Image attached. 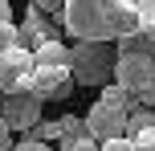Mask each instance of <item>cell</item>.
Instances as JSON below:
<instances>
[{"label":"cell","instance_id":"obj_2","mask_svg":"<svg viewBox=\"0 0 155 151\" xmlns=\"http://www.w3.org/2000/svg\"><path fill=\"white\" fill-rule=\"evenodd\" d=\"M118 65L114 41H74L70 45V74L78 86H110Z\"/></svg>","mask_w":155,"mask_h":151},{"label":"cell","instance_id":"obj_12","mask_svg":"<svg viewBox=\"0 0 155 151\" xmlns=\"http://www.w3.org/2000/svg\"><path fill=\"white\" fill-rule=\"evenodd\" d=\"M155 127V106H135L131 114H127V135H139V131Z\"/></svg>","mask_w":155,"mask_h":151},{"label":"cell","instance_id":"obj_5","mask_svg":"<svg viewBox=\"0 0 155 151\" xmlns=\"http://www.w3.org/2000/svg\"><path fill=\"white\" fill-rule=\"evenodd\" d=\"M86 131H90L98 143L127 135V110H123V106H110V102H102V98H98V102L90 106V114H86Z\"/></svg>","mask_w":155,"mask_h":151},{"label":"cell","instance_id":"obj_10","mask_svg":"<svg viewBox=\"0 0 155 151\" xmlns=\"http://www.w3.org/2000/svg\"><path fill=\"white\" fill-rule=\"evenodd\" d=\"M114 45H118V53H139V57H151L155 61V37H147V33H127Z\"/></svg>","mask_w":155,"mask_h":151},{"label":"cell","instance_id":"obj_9","mask_svg":"<svg viewBox=\"0 0 155 151\" xmlns=\"http://www.w3.org/2000/svg\"><path fill=\"white\" fill-rule=\"evenodd\" d=\"M33 65L37 70H70V49L61 41H45L41 49H33Z\"/></svg>","mask_w":155,"mask_h":151},{"label":"cell","instance_id":"obj_8","mask_svg":"<svg viewBox=\"0 0 155 151\" xmlns=\"http://www.w3.org/2000/svg\"><path fill=\"white\" fill-rule=\"evenodd\" d=\"M29 70H33V53H29V49H21V45L0 49V90H4V94H8Z\"/></svg>","mask_w":155,"mask_h":151},{"label":"cell","instance_id":"obj_15","mask_svg":"<svg viewBox=\"0 0 155 151\" xmlns=\"http://www.w3.org/2000/svg\"><path fill=\"white\" fill-rule=\"evenodd\" d=\"M33 4H37L41 12H49L53 21H61V12H65V0H33Z\"/></svg>","mask_w":155,"mask_h":151},{"label":"cell","instance_id":"obj_4","mask_svg":"<svg viewBox=\"0 0 155 151\" xmlns=\"http://www.w3.org/2000/svg\"><path fill=\"white\" fill-rule=\"evenodd\" d=\"M41 106H45V98H37V94H16V90H12V94H0V119H4L16 135H25L29 127L41 123Z\"/></svg>","mask_w":155,"mask_h":151},{"label":"cell","instance_id":"obj_19","mask_svg":"<svg viewBox=\"0 0 155 151\" xmlns=\"http://www.w3.org/2000/svg\"><path fill=\"white\" fill-rule=\"evenodd\" d=\"M0 21H12V0H0Z\"/></svg>","mask_w":155,"mask_h":151},{"label":"cell","instance_id":"obj_17","mask_svg":"<svg viewBox=\"0 0 155 151\" xmlns=\"http://www.w3.org/2000/svg\"><path fill=\"white\" fill-rule=\"evenodd\" d=\"M135 98H139V106H155V86H147V90H139V94H135Z\"/></svg>","mask_w":155,"mask_h":151},{"label":"cell","instance_id":"obj_21","mask_svg":"<svg viewBox=\"0 0 155 151\" xmlns=\"http://www.w3.org/2000/svg\"><path fill=\"white\" fill-rule=\"evenodd\" d=\"M8 131H12V127H8V123H4V119H0V135H8Z\"/></svg>","mask_w":155,"mask_h":151},{"label":"cell","instance_id":"obj_6","mask_svg":"<svg viewBox=\"0 0 155 151\" xmlns=\"http://www.w3.org/2000/svg\"><path fill=\"white\" fill-rule=\"evenodd\" d=\"M45 41H57V29H53V16L41 12L37 4H29V12H25V21L16 25V45L21 49H41Z\"/></svg>","mask_w":155,"mask_h":151},{"label":"cell","instance_id":"obj_16","mask_svg":"<svg viewBox=\"0 0 155 151\" xmlns=\"http://www.w3.org/2000/svg\"><path fill=\"white\" fill-rule=\"evenodd\" d=\"M102 151H135V143H131V135H118V139H106Z\"/></svg>","mask_w":155,"mask_h":151},{"label":"cell","instance_id":"obj_14","mask_svg":"<svg viewBox=\"0 0 155 151\" xmlns=\"http://www.w3.org/2000/svg\"><path fill=\"white\" fill-rule=\"evenodd\" d=\"M131 143H135V151H155V127L139 131V135H131Z\"/></svg>","mask_w":155,"mask_h":151},{"label":"cell","instance_id":"obj_7","mask_svg":"<svg viewBox=\"0 0 155 151\" xmlns=\"http://www.w3.org/2000/svg\"><path fill=\"white\" fill-rule=\"evenodd\" d=\"M114 82L127 86L131 94L155 86V61L151 57H139V53H118V65H114Z\"/></svg>","mask_w":155,"mask_h":151},{"label":"cell","instance_id":"obj_1","mask_svg":"<svg viewBox=\"0 0 155 151\" xmlns=\"http://www.w3.org/2000/svg\"><path fill=\"white\" fill-rule=\"evenodd\" d=\"M61 25L74 41H118L139 33V8L135 0H65Z\"/></svg>","mask_w":155,"mask_h":151},{"label":"cell","instance_id":"obj_20","mask_svg":"<svg viewBox=\"0 0 155 151\" xmlns=\"http://www.w3.org/2000/svg\"><path fill=\"white\" fill-rule=\"evenodd\" d=\"M16 143H12V131H8V135H0V151H12Z\"/></svg>","mask_w":155,"mask_h":151},{"label":"cell","instance_id":"obj_22","mask_svg":"<svg viewBox=\"0 0 155 151\" xmlns=\"http://www.w3.org/2000/svg\"><path fill=\"white\" fill-rule=\"evenodd\" d=\"M0 94H4V90H0Z\"/></svg>","mask_w":155,"mask_h":151},{"label":"cell","instance_id":"obj_13","mask_svg":"<svg viewBox=\"0 0 155 151\" xmlns=\"http://www.w3.org/2000/svg\"><path fill=\"white\" fill-rule=\"evenodd\" d=\"M135 8H139V33L155 37V0H135Z\"/></svg>","mask_w":155,"mask_h":151},{"label":"cell","instance_id":"obj_18","mask_svg":"<svg viewBox=\"0 0 155 151\" xmlns=\"http://www.w3.org/2000/svg\"><path fill=\"white\" fill-rule=\"evenodd\" d=\"M12 151H49V143H25V139H21Z\"/></svg>","mask_w":155,"mask_h":151},{"label":"cell","instance_id":"obj_11","mask_svg":"<svg viewBox=\"0 0 155 151\" xmlns=\"http://www.w3.org/2000/svg\"><path fill=\"white\" fill-rule=\"evenodd\" d=\"M25 143H53V139H61V119H41L37 127L25 131Z\"/></svg>","mask_w":155,"mask_h":151},{"label":"cell","instance_id":"obj_3","mask_svg":"<svg viewBox=\"0 0 155 151\" xmlns=\"http://www.w3.org/2000/svg\"><path fill=\"white\" fill-rule=\"evenodd\" d=\"M12 90L16 94H37V98H70L74 74L70 70H37V65H33ZM12 90H8V94H12Z\"/></svg>","mask_w":155,"mask_h":151}]
</instances>
